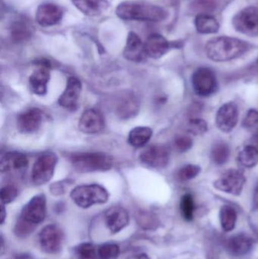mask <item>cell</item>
<instances>
[{
	"label": "cell",
	"instance_id": "1",
	"mask_svg": "<svg viewBox=\"0 0 258 259\" xmlns=\"http://www.w3.org/2000/svg\"><path fill=\"white\" fill-rule=\"evenodd\" d=\"M116 15L126 21L157 23L168 18L164 8L142 1H124L116 8Z\"/></svg>",
	"mask_w": 258,
	"mask_h": 259
},
{
	"label": "cell",
	"instance_id": "2",
	"mask_svg": "<svg viewBox=\"0 0 258 259\" xmlns=\"http://www.w3.org/2000/svg\"><path fill=\"white\" fill-rule=\"evenodd\" d=\"M248 45L242 39L220 36L209 40L205 46L208 58L217 62H228L246 53Z\"/></svg>",
	"mask_w": 258,
	"mask_h": 259
},
{
	"label": "cell",
	"instance_id": "3",
	"mask_svg": "<svg viewBox=\"0 0 258 259\" xmlns=\"http://www.w3.org/2000/svg\"><path fill=\"white\" fill-rule=\"evenodd\" d=\"M73 167L81 173L107 171L113 165V158L102 152H83L74 154L71 158Z\"/></svg>",
	"mask_w": 258,
	"mask_h": 259
},
{
	"label": "cell",
	"instance_id": "4",
	"mask_svg": "<svg viewBox=\"0 0 258 259\" xmlns=\"http://www.w3.org/2000/svg\"><path fill=\"white\" fill-rule=\"evenodd\" d=\"M70 196L77 206L83 208L106 203L109 199V192L98 184L77 186L71 190Z\"/></svg>",
	"mask_w": 258,
	"mask_h": 259
},
{
	"label": "cell",
	"instance_id": "5",
	"mask_svg": "<svg viewBox=\"0 0 258 259\" xmlns=\"http://www.w3.org/2000/svg\"><path fill=\"white\" fill-rule=\"evenodd\" d=\"M57 163L58 157L55 153L48 152L40 155L32 168V182L36 186L47 184L54 175Z\"/></svg>",
	"mask_w": 258,
	"mask_h": 259
},
{
	"label": "cell",
	"instance_id": "6",
	"mask_svg": "<svg viewBox=\"0 0 258 259\" xmlns=\"http://www.w3.org/2000/svg\"><path fill=\"white\" fill-rule=\"evenodd\" d=\"M246 178L242 170L230 169L214 182V187L219 191L239 196L243 190Z\"/></svg>",
	"mask_w": 258,
	"mask_h": 259
},
{
	"label": "cell",
	"instance_id": "7",
	"mask_svg": "<svg viewBox=\"0 0 258 259\" xmlns=\"http://www.w3.org/2000/svg\"><path fill=\"white\" fill-rule=\"evenodd\" d=\"M46 214V198L45 195L33 196L23 208L19 220L36 228L42 223Z\"/></svg>",
	"mask_w": 258,
	"mask_h": 259
},
{
	"label": "cell",
	"instance_id": "8",
	"mask_svg": "<svg viewBox=\"0 0 258 259\" xmlns=\"http://www.w3.org/2000/svg\"><path fill=\"white\" fill-rule=\"evenodd\" d=\"M192 83L195 94L201 97H210L218 90L216 75L209 68H198L192 74Z\"/></svg>",
	"mask_w": 258,
	"mask_h": 259
},
{
	"label": "cell",
	"instance_id": "9",
	"mask_svg": "<svg viewBox=\"0 0 258 259\" xmlns=\"http://www.w3.org/2000/svg\"><path fill=\"white\" fill-rule=\"evenodd\" d=\"M233 24L239 33L249 36H258V9L254 6L242 9L235 15Z\"/></svg>",
	"mask_w": 258,
	"mask_h": 259
},
{
	"label": "cell",
	"instance_id": "10",
	"mask_svg": "<svg viewBox=\"0 0 258 259\" xmlns=\"http://www.w3.org/2000/svg\"><path fill=\"white\" fill-rule=\"evenodd\" d=\"M39 243L41 249L45 253H58L62 250L64 243L62 229L56 225H46L39 232Z\"/></svg>",
	"mask_w": 258,
	"mask_h": 259
},
{
	"label": "cell",
	"instance_id": "11",
	"mask_svg": "<svg viewBox=\"0 0 258 259\" xmlns=\"http://www.w3.org/2000/svg\"><path fill=\"white\" fill-rule=\"evenodd\" d=\"M239 116L237 105L233 102H229L218 109L215 117V124L220 131L229 134L237 125Z\"/></svg>",
	"mask_w": 258,
	"mask_h": 259
},
{
	"label": "cell",
	"instance_id": "12",
	"mask_svg": "<svg viewBox=\"0 0 258 259\" xmlns=\"http://www.w3.org/2000/svg\"><path fill=\"white\" fill-rule=\"evenodd\" d=\"M139 159L145 165L154 168H164L170 161V152L163 145H153L144 149Z\"/></svg>",
	"mask_w": 258,
	"mask_h": 259
},
{
	"label": "cell",
	"instance_id": "13",
	"mask_svg": "<svg viewBox=\"0 0 258 259\" xmlns=\"http://www.w3.org/2000/svg\"><path fill=\"white\" fill-rule=\"evenodd\" d=\"M63 10L54 3H42L38 6L35 14L36 23L42 27H51L60 22Z\"/></svg>",
	"mask_w": 258,
	"mask_h": 259
},
{
	"label": "cell",
	"instance_id": "14",
	"mask_svg": "<svg viewBox=\"0 0 258 259\" xmlns=\"http://www.w3.org/2000/svg\"><path fill=\"white\" fill-rule=\"evenodd\" d=\"M105 118L100 111L89 109L84 111L79 120L80 131L86 134H95L105 128Z\"/></svg>",
	"mask_w": 258,
	"mask_h": 259
},
{
	"label": "cell",
	"instance_id": "15",
	"mask_svg": "<svg viewBox=\"0 0 258 259\" xmlns=\"http://www.w3.org/2000/svg\"><path fill=\"white\" fill-rule=\"evenodd\" d=\"M50 80L49 62L42 61L29 78L30 91L38 96L47 94L48 83Z\"/></svg>",
	"mask_w": 258,
	"mask_h": 259
},
{
	"label": "cell",
	"instance_id": "16",
	"mask_svg": "<svg viewBox=\"0 0 258 259\" xmlns=\"http://www.w3.org/2000/svg\"><path fill=\"white\" fill-rule=\"evenodd\" d=\"M42 123V114L39 109H33L26 110L18 115L17 126L21 134H33L39 129Z\"/></svg>",
	"mask_w": 258,
	"mask_h": 259
},
{
	"label": "cell",
	"instance_id": "17",
	"mask_svg": "<svg viewBox=\"0 0 258 259\" xmlns=\"http://www.w3.org/2000/svg\"><path fill=\"white\" fill-rule=\"evenodd\" d=\"M82 91V83L76 77H71L67 80L65 91L59 99V104L65 109L74 110L77 108Z\"/></svg>",
	"mask_w": 258,
	"mask_h": 259
},
{
	"label": "cell",
	"instance_id": "18",
	"mask_svg": "<svg viewBox=\"0 0 258 259\" xmlns=\"http://www.w3.org/2000/svg\"><path fill=\"white\" fill-rule=\"evenodd\" d=\"M123 55L127 60L134 62H142L146 57L145 44L135 32H130L127 35Z\"/></svg>",
	"mask_w": 258,
	"mask_h": 259
},
{
	"label": "cell",
	"instance_id": "19",
	"mask_svg": "<svg viewBox=\"0 0 258 259\" xmlns=\"http://www.w3.org/2000/svg\"><path fill=\"white\" fill-rule=\"evenodd\" d=\"M11 39L14 42L21 44L30 39L33 33V27L28 18L24 16L15 18L9 27Z\"/></svg>",
	"mask_w": 258,
	"mask_h": 259
},
{
	"label": "cell",
	"instance_id": "20",
	"mask_svg": "<svg viewBox=\"0 0 258 259\" xmlns=\"http://www.w3.org/2000/svg\"><path fill=\"white\" fill-rule=\"evenodd\" d=\"M128 212L121 207H112L105 213V222L112 234H117L128 225Z\"/></svg>",
	"mask_w": 258,
	"mask_h": 259
},
{
	"label": "cell",
	"instance_id": "21",
	"mask_svg": "<svg viewBox=\"0 0 258 259\" xmlns=\"http://www.w3.org/2000/svg\"><path fill=\"white\" fill-rule=\"evenodd\" d=\"M147 56L151 59H159L163 57L171 48L169 41L159 33H151L145 42Z\"/></svg>",
	"mask_w": 258,
	"mask_h": 259
},
{
	"label": "cell",
	"instance_id": "22",
	"mask_svg": "<svg viewBox=\"0 0 258 259\" xmlns=\"http://www.w3.org/2000/svg\"><path fill=\"white\" fill-rule=\"evenodd\" d=\"M254 243V240L248 234H236L227 240V249L233 256H242L251 252Z\"/></svg>",
	"mask_w": 258,
	"mask_h": 259
},
{
	"label": "cell",
	"instance_id": "23",
	"mask_svg": "<svg viewBox=\"0 0 258 259\" xmlns=\"http://www.w3.org/2000/svg\"><path fill=\"white\" fill-rule=\"evenodd\" d=\"M71 3L88 17L99 16L110 7L108 0H71Z\"/></svg>",
	"mask_w": 258,
	"mask_h": 259
},
{
	"label": "cell",
	"instance_id": "24",
	"mask_svg": "<svg viewBox=\"0 0 258 259\" xmlns=\"http://www.w3.org/2000/svg\"><path fill=\"white\" fill-rule=\"evenodd\" d=\"M139 104L137 99L133 94H126L121 97L117 105V114L121 118H131L139 112Z\"/></svg>",
	"mask_w": 258,
	"mask_h": 259
},
{
	"label": "cell",
	"instance_id": "25",
	"mask_svg": "<svg viewBox=\"0 0 258 259\" xmlns=\"http://www.w3.org/2000/svg\"><path fill=\"white\" fill-rule=\"evenodd\" d=\"M28 165V159L24 154L20 152H8L1 160V171L21 170Z\"/></svg>",
	"mask_w": 258,
	"mask_h": 259
},
{
	"label": "cell",
	"instance_id": "26",
	"mask_svg": "<svg viewBox=\"0 0 258 259\" xmlns=\"http://www.w3.org/2000/svg\"><path fill=\"white\" fill-rule=\"evenodd\" d=\"M197 31L201 34H212L219 31L220 24L218 20L212 15L199 14L195 18Z\"/></svg>",
	"mask_w": 258,
	"mask_h": 259
},
{
	"label": "cell",
	"instance_id": "27",
	"mask_svg": "<svg viewBox=\"0 0 258 259\" xmlns=\"http://www.w3.org/2000/svg\"><path fill=\"white\" fill-rule=\"evenodd\" d=\"M152 130L148 127H136L132 129L128 135V143L133 147L145 146L152 137Z\"/></svg>",
	"mask_w": 258,
	"mask_h": 259
},
{
	"label": "cell",
	"instance_id": "28",
	"mask_svg": "<svg viewBox=\"0 0 258 259\" xmlns=\"http://www.w3.org/2000/svg\"><path fill=\"white\" fill-rule=\"evenodd\" d=\"M237 162L241 167L252 168L258 164V149L248 144L238 154Z\"/></svg>",
	"mask_w": 258,
	"mask_h": 259
},
{
	"label": "cell",
	"instance_id": "29",
	"mask_svg": "<svg viewBox=\"0 0 258 259\" xmlns=\"http://www.w3.org/2000/svg\"><path fill=\"white\" fill-rule=\"evenodd\" d=\"M220 222L225 232H230L236 228L237 212L233 206L223 205L220 210Z\"/></svg>",
	"mask_w": 258,
	"mask_h": 259
},
{
	"label": "cell",
	"instance_id": "30",
	"mask_svg": "<svg viewBox=\"0 0 258 259\" xmlns=\"http://www.w3.org/2000/svg\"><path fill=\"white\" fill-rule=\"evenodd\" d=\"M230 156V148L225 142H218L214 145L211 152V157L216 165H224L228 161Z\"/></svg>",
	"mask_w": 258,
	"mask_h": 259
},
{
	"label": "cell",
	"instance_id": "31",
	"mask_svg": "<svg viewBox=\"0 0 258 259\" xmlns=\"http://www.w3.org/2000/svg\"><path fill=\"white\" fill-rule=\"evenodd\" d=\"M195 209V201L192 195L190 193L183 195L180 200V211L183 219L187 222L193 220Z\"/></svg>",
	"mask_w": 258,
	"mask_h": 259
},
{
	"label": "cell",
	"instance_id": "32",
	"mask_svg": "<svg viewBox=\"0 0 258 259\" xmlns=\"http://www.w3.org/2000/svg\"><path fill=\"white\" fill-rule=\"evenodd\" d=\"M78 259H98V249L92 243H85L79 245L75 249Z\"/></svg>",
	"mask_w": 258,
	"mask_h": 259
},
{
	"label": "cell",
	"instance_id": "33",
	"mask_svg": "<svg viewBox=\"0 0 258 259\" xmlns=\"http://www.w3.org/2000/svg\"><path fill=\"white\" fill-rule=\"evenodd\" d=\"M201 170V168L199 165L192 164H187V165L183 166L179 170L178 173H177V178L182 182L191 181V180L196 178L199 175Z\"/></svg>",
	"mask_w": 258,
	"mask_h": 259
},
{
	"label": "cell",
	"instance_id": "34",
	"mask_svg": "<svg viewBox=\"0 0 258 259\" xmlns=\"http://www.w3.org/2000/svg\"><path fill=\"white\" fill-rule=\"evenodd\" d=\"M120 249L115 243H106L98 249V258L115 259L119 255Z\"/></svg>",
	"mask_w": 258,
	"mask_h": 259
},
{
	"label": "cell",
	"instance_id": "35",
	"mask_svg": "<svg viewBox=\"0 0 258 259\" xmlns=\"http://www.w3.org/2000/svg\"><path fill=\"white\" fill-rule=\"evenodd\" d=\"M208 131V124L204 120L195 118L188 123V132L195 136L203 135Z\"/></svg>",
	"mask_w": 258,
	"mask_h": 259
},
{
	"label": "cell",
	"instance_id": "36",
	"mask_svg": "<svg viewBox=\"0 0 258 259\" xmlns=\"http://www.w3.org/2000/svg\"><path fill=\"white\" fill-rule=\"evenodd\" d=\"M18 196V190L15 186L7 185L1 189L0 198L2 204H9L13 202Z\"/></svg>",
	"mask_w": 258,
	"mask_h": 259
},
{
	"label": "cell",
	"instance_id": "37",
	"mask_svg": "<svg viewBox=\"0 0 258 259\" xmlns=\"http://www.w3.org/2000/svg\"><path fill=\"white\" fill-rule=\"evenodd\" d=\"M176 149L180 152H186L192 149L193 141L188 136H178L174 140Z\"/></svg>",
	"mask_w": 258,
	"mask_h": 259
},
{
	"label": "cell",
	"instance_id": "38",
	"mask_svg": "<svg viewBox=\"0 0 258 259\" xmlns=\"http://www.w3.org/2000/svg\"><path fill=\"white\" fill-rule=\"evenodd\" d=\"M258 124V111L251 109L247 112L242 125L245 128L249 129L256 127Z\"/></svg>",
	"mask_w": 258,
	"mask_h": 259
},
{
	"label": "cell",
	"instance_id": "39",
	"mask_svg": "<svg viewBox=\"0 0 258 259\" xmlns=\"http://www.w3.org/2000/svg\"><path fill=\"white\" fill-rule=\"evenodd\" d=\"M253 208L254 210H258V183L256 184L253 195Z\"/></svg>",
	"mask_w": 258,
	"mask_h": 259
},
{
	"label": "cell",
	"instance_id": "40",
	"mask_svg": "<svg viewBox=\"0 0 258 259\" xmlns=\"http://www.w3.org/2000/svg\"><path fill=\"white\" fill-rule=\"evenodd\" d=\"M248 144L252 145V146H255L258 149V132L254 134L252 136L251 139H250V143Z\"/></svg>",
	"mask_w": 258,
	"mask_h": 259
},
{
	"label": "cell",
	"instance_id": "41",
	"mask_svg": "<svg viewBox=\"0 0 258 259\" xmlns=\"http://www.w3.org/2000/svg\"><path fill=\"white\" fill-rule=\"evenodd\" d=\"M6 218V211L5 208L4 204L1 205V224L3 225L4 223L5 220Z\"/></svg>",
	"mask_w": 258,
	"mask_h": 259
},
{
	"label": "cell",
	"instance_id": "42",
	"mask_svg": "<svg viewBox=\"0 0 258 259\" xmlns=\"http://www.w3.org/2000/svg\"><path fill=\"white\" fill-rule=\"evenodd\" d=\"M137 259H151L146 254L142 253L141 255H139V256L137 257Z\"/></svg>",
	"mask_w": 258,
	"mask_h": 259
},
{
	"label": "cell",
	"instance_id": "43",
	"mask_svg": "<svg viewBox=\"0 0 258 259\" xmlns=\"http://www.w3.org/2000/svg\"><path fill=\"white\" fill-rule=\"evenodd\" d=\"M15 259H30V257L27 255H21L19 256H17Z\"/></svg>",
	"mask_w": 258,
	"mask_h": 259
},
{
	"label": "cell",
	"instance_id": "44",
	"mask_svg": "<svg viewBox=\"0 0 258 259\" xmlns=\"http://www.w3.org/2000/svg\"><path fill=\"white\" fill-rule=\"evenodd\" d=\"M257 62H258V58H257Z\"/></svg>",
	"mask_w": 258,
	"mask_h": 259
}]
</instances>
